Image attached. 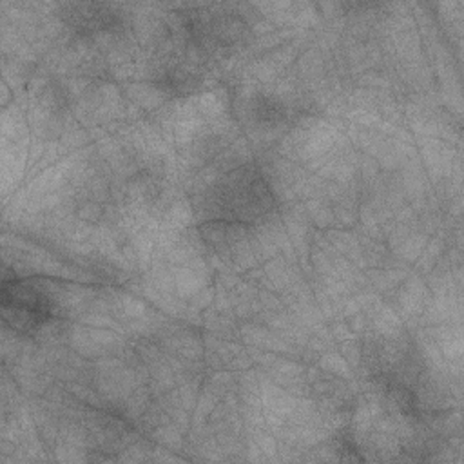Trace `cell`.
Segmentation results:
<instances>
[{
	"label": "cell",
	"mask_w": 464,
	"mask_h": 464,
	"mask_svg": "<svg viewBox=\"0 0 464 464\" xmlns=\"http://www.w3.org/2000/svg\"><path fill=\"white\" fill-rule=\"evenodd\" d=\"M274 208L276 194L265 174L254 165H241L225 172L203 198V216L214 223H261Z\"/></svg>",
	"instance_id": "6da1fadb"
},
{
	"label": "cell",
	"mask_w": 464,
	"mask_h": 464,
	"mask_svg": "<svg viewBox=\"0 0 464 464\" xmlns=\"http://www.w3.org/2000/svg\"><path fill=\"white\" fill-rule=\"evenodd\" d=\"M4 319L14 330L29 334L51 319V303L47 297L27 283L4 279L2 286Z\"/></svg>",
	"instance_id": "7a4b0ae2"
},
{
	"label": "cell",
	"mask_w": 464,
	"mask_h": 464,
	"mask_svg": "<svg viewBox=\"0 0 464 464\" xmlns=\"http://www.w3.org/2000/svg\"><path fill=\"white\" fill-rule=\"evenodd\" d=\"M71 20V25L78 29H105L116 22V11L109 5L102 4H80L69 5V13H65Z\"/></svg>",
	"instance_id": "3957f363"
}]
</instances>
